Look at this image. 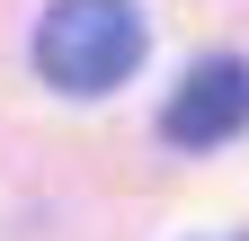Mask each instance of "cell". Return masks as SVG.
<instances>
[{
    "instance_id": "6da1fadb",
    "label": "cell",
    "mask_w": 249,
    "mask_h": 241,
    "mask_svg": "<svg viewBox=\"0 0 249 241\" xmlns=\"http://www.w3.org/2000/svg\"><path fill=\"white\" fill-rule=\"evenodd\" d=\"M142 63V9L134 0H53L36 18V72L62 99H107Z\"/></svg>"
},
{
    "instance_id": "7a4b0ae2",
    "label": "cell",
    "mask_w": 249,
    "mask_h": 241,
    "mask_svg": "<svg viewBox=\"0 0 249 241\" xmlns=\"http://www.w3.org/2000/svg\"><path fill=\"white\" fill-rule=\"evenodd\" d=\"M249 125V63L240 54H213V63H196L169 107H160V134L178 143V152H213V143H231Z\"/></svg>"
},
{
    "instance_id": "3957f363",
    "label": "cell",
    "mask_w": 249,
    "mask_h": 241,
    "mask_svg": "<svg viewBox=\"0 0 249 241\" xmlns=\"http://www.w3.org/2000/svg\"><path fill=\"white\" fill-rule=\"evenodd\" d=\"M223 241H249V232H223Z\"/></svg>"
}]
</instances>
